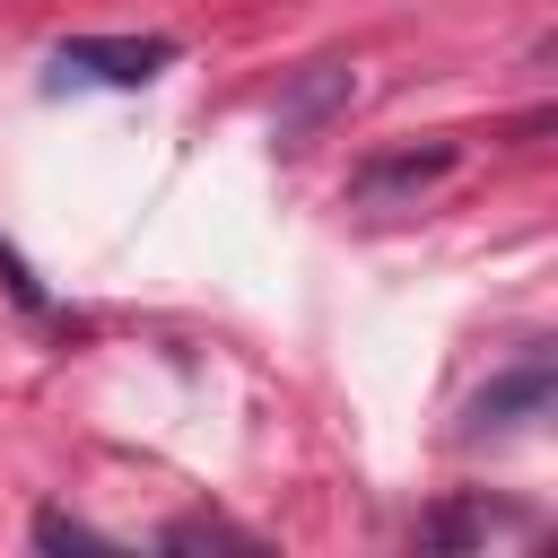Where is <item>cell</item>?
Segmentation results:
<instances>
[{
	"label": "cell",
	"instance_id": "5",
	"mask_svg": "<svg viewBox=\"0 0 558 558\" xmlns=\"http://www.w3.org/2000/svg\"><path fill=\"white\" fill-rule=\"evenodd\" d=\"M35 549H113L96 523H78V514H61V506H44L35 514Z\"/></svg>",
	"mask_w": 558,
	"mask_h": 558
},
{
	"label": "cell",
	"instance_id": "2",
	"mask_svg": "<svg viewBox=\"0 0 558 558\" xmlns=\"http://www.w3.org/2000/svg\"><path fill=\"white\" fill-rule=\"evenodd\" d=\"M349 96H357V70H349V61H314V70H296L288 96H279V113H270V140H279V148L323 140V131L349 113Z\"/></svg>",
	"mask_w": 558,
	"mask_h": 558
},
{
	"label": "cell",
	"instance_id": "1",
	"mask_svg": "<svg viewBox=\"0 0 558 558\" xmlns=\"http://www.w3.org/2000/svg\"><path fill=\"white\" fill-rule=\"evenodd\" d=\"M166 61H174V35H61L52 44V70L96 78V87H148Z\"/></svg>",
	"mask_w": 558,
	"mask_h": 558
},
{
	"label": "cell",
	"instance_id": "6",
	"mask_svg": "<svg viewBox=\"0 0 558 558\" xmlns=\"http://www.w3.org/2000/svg\"><path fill=\"white\" fill-rule=\"evenodd\" d=\"M0 288H9V296H17L26 314H44V288H35V270H26V262H17L9 244H0Z\"/></svg>",
	"mask_w": 558,
	"mask_h": 558
},
{
	"label": "cell",
	"instance_id": "4",
	"mask_svg": "<svg viewBox=\"0 0 558 558\" xmlns=\"http://www.w3.org/2000/svg\"><path fill=\"white\" fill-rule=\"evenodd\" d=\"M549 392H558V375H549V357L532 349L514 375H497L480 401H471V418H462V436H514V427H532V418H549Z\"/></svg>",
	"mask_w": 558,
	"mask_h": 558
},
{
	"label": "cell",
	"instance_id": "3",
	"mask_svg": "<svg viewBox=\"0 0 558 558\" xmlns=\"http://www.w3.org/2000/svg\"><path fill=\"white\" fill-rule=\"evenodd\" d=\"M453 166H462V148H453V140L392 148V157H366V166L349 174V201H366V209H384V201H418V192H436Z\"/></svg>",
	"mask_w": 558,
	"mask_h": 558
}]
</instances>
